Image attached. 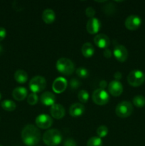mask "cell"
<instances>
[{"label":"cell","instance_id":"obj_23","mask_svg":"<svg viewBox=\"0 0 145 146\" xmlns=\"http://www.w3.org/2000/svg\"><path fill=\"white\" fill-rule=\"evenodd\" d=\"M133 104L137 108H142L145 106V97L141 95L136 96L133 98Z\"/></svg>","mask_w":145,"mask_h":146},{"label":"cell","instance_id":"obj_15","mask_svg":"<svg viewBox=\"0 0 145 146\" xmlns=\"http://www.w3.org/2000/svg\"><path fill=\"white\" fill-rule=\"evenodd\" d=\"M50 113H51V115H52L53 118L59 120L63 118L65 114V111L62 105L55 104L51 106V109H50Z\"/></svg>","mask_w":145,"mask_h":146},{"label":"cell","instance_id":"obj_26","mask_svg":"<svg viewBox=\"0 0 145 146\" xmlns=\"http://www.w3.org/2000/svg\"><path fill=\"white\" fill-rule=\"evenodd\" d=\"M108 133V128L105 125H100L97 129V134L99 138H105Z\"/></svg>","mask_w":145,"mask_h":146},{"label":"cell","instance_id":"obj_7","mask_svg":"<svg viewBox=\"0 0 145 146\" xmlns=\"http://www.w3.org/2000/svg\"><path fill=\"white\" fill-rule=\"evenodd\" d=\"M92 98L95 104L99 106H103L107 104L109 100V96L108 93L105 90L98 88L94 91Z\"/></svg>","mask_w":145,"mask_h":146},{"label":"cell","instance_id":"obj_35","mask_svg":"<svg viewBox=\"0 0 145 146\" xmlns=\"http://www.w3.org/2000/svg\"><path fill=\"white\" fill-rule=\"evenodd\" d=\"M122 73L119 72V71H117L115 74H114V78L116 79V81H119L122 78Z\"/></svg>","mask_w":145,"mask_h":146},{"label":"cell","instance_id":"obj_25","mask_svg":"<svg viewBox=\"0 0 145 146\" xmlns=\"http://www.w3.org/2000/svg\"><path fill=\"white\" fill-rule=\"evenodd\" d=\"M78 97L81 103L85 104V103L88 102V99H89V94L86 90H81L78 93Z\"/></svg>","mask_w":145,"mask_h":146},{"label":"cell","instance_id":"obj_33","mask_svg":"<svg viewBox=\"0 0 145 146\" xmlns=\"http://www.w3.org/2000/svg\"><path fill=\"white\" fill-rule=\"evenodd\" d=\"M103 55H104V56L105 57V58H110L111 56H112V52L111 51L110 49H109V48H105V51H104Z\"/></svg>","mask_w":145,"mask_h":146},{"label":"cell","instance_id":"obj_37","mask_svg":"<svg viewBox=\"0 0 145 146\" xmlns=\"http://www.w3.org/2000/svg\"><path fill=\"white\" fill-rule=\"evenodd\" d=\"M1 94H0V100H1Z\"/></svg>","mask_w":145,"mask_h":146},{"label":"cell","instance_id":"obj_20","mask_svg":"<svg viewBox=\"0 0 145 146\" xmlns=\"http://www.w3.org/2000/svg\"><path fill=\"white\" fill-rule=\"evenodd\" d=\"M81 51L85 58H90L95 54V48L91 43L87 42L82 45Z\"/></svg>","mask_w":145,"mask_h":146},{"label":"cell","instance_id":"obj_21","mask_svg":"<svg viewBox=\"0 0 145 146\" xmlns=\"http://www.w3.org/2000/svg\"><path fill=\"white\" fill-rule=\"evenodd\" d=\"M14 79L18 84H25L28 80V75L25 71L21 69L17 70L14 74Z\"/></svg>","mask_w":145,"mask_h":146},{"label":"cell","instance_id":"obj_11","mask_svg":"<svg viewBox=\"0 0 145 146\" xmlns=\"http://www.w3.org/2000/svg\"><path fill=\"white\" fill-rule=\"evenodd\" d=\"M67 86H68V82L65 78L58 77L53 83L52 89L56 94H61L66 89Z\"/></svg>","mask_w":145,"mask_h":146},{"label":"cell","instance_id":"obj_2","mask_svg":"<svg viewBox=\"0 0 145 146\" xmlns=\"http://www.w3.org/2000/svg\"><path fill=\"white\" fill-rule=\"evenodd\" d=\"M43 141L48 146L59 145L62 141V134L58 129H50L44 133Z\"/></svg>","mask_w":145,"mask_h":146},{"label":"cell","instance_id":"obj_4","mask_svg":"<svg viewBox=\"0 0 145 146\" xmlns=\"http://www.w3.org/2000/svg\"><path fill=\"white\" fill-rule=\"evenodd\" d=\"M133 112V106L129 101H122L117 104L115 108V113L119 118H127Z\"/></svg>","mask_w":145,"mask_h":146},{"label":"cell","instance_id":"obj_19","mask_svg":"<svg viewBox=\"0 0 145 146\" xmlns=\"http://www.w3.org/2000/svg\"><path fill=\"white\" fill-rule=\"evenodd\" d=\"M43 21L47 24H52L55 19V14L53 10L51 9H46L43 11L42 14Z\"/></svg>","mask_w":145,"mask_h":146},{"label":"cell","instance_id":"obj_9","mask_svg":"<svg viewBox=\"0 0 145 146\" xmlns=\"http://www.w3.org/2000/svg\"><path fill=\"white\" fill-rule=\"evenodd\" d=\"M113 55L119 62H124L127 59L128 51L126 47L121 44H117L115 46L113 50Z\"/></svg>","mask_w":145,"mask_h":146},{"label":"cell","instance_id":"obj_6","mask_svg":"<svg viewBox=\"0 0 145 146\" xmlns=\"http://www.w3.org/2000/svg\"><path fill=\"white\" fill-rule=\"evenodd\" d=\"M46 84L45 78L41 76H36L30 81L29 88L33 93L37 94L44 91L46 87Z\"/></svg>","mask_w":145,"mask_h":146},{"label":"cell","instance_id":"obj_22","mask_svg":"<svg viewBox=\"0 0 145 146\" xmlns=\"http://www.w3.org/2000/svg\"><path fill=\"white\" fill-rule=\"evenodd\" d=\"M1 108L7 111H13L16 108V105L11 100H4L1 103Z\"/></svg>","mask_w":145,"mask_h":146},{"label":"cell","instance_id":"obj_12","mask_svg":"<svg viewBox=\"0 0 145 146\" xmlns=\"http://www.w3.org/2000/svg\"><path fill=\"white\" fill-rule=\"evenodd\" d=\"M107 87L109 94L115 97L119 96L123 92V86L119 81H116V80L112 81Z\"/></svg>","mask_w":145,"mask_h":146},{"label":"cell","instance_id":"obj_32","mask_svg":"<svg viewBox=\"0 0 145 146\" xmlns=\"http://www.w3.org/2000/svg\"><path fill=\"white\" fill-rule=\"evenodd\" d=\"M7 35V31L4 27H0V41H3Z\"/></svg>","mask_w":145,"mask_h":146},{"label":"cell","instance_id":"obj_13","mask_svg":"<svg viewBox=\"0 0 145 146\" xmlns=\"http://www.w3.org/2000/svg\"><path fill=\"white\" fill-rule=\"evenodd\" d=\"M101 27V23L99 19L97 18H91L87 22L86 29L87 31L89 34H97L100 31V29Z\"/></svg>","mask_w":145,"mask_h":146},{"label":"cell","instance_id":"obj_34","mask_svg":"<svg viewBox=\"0 0 145 146\" xmlns=\"http://www.w3.org/2000/svg\"><path fill=\"white\" fill-rule=\"evenodd\" d=\"M107 86H107V83L106 81L102 80V81H101L100 82V88L105 90V88H106Z\"/></svg>","mask_w":145,"mask_h":146},{"label":"cell","instance_id":"obj_3","mask_svg":"<svg viewBox=\"0 0 145 146\" xmlns=\"http://www.w3.org/2000/svg\"><path fill=\"white\" fill-rule=\"evenodd\" d=\"M56 68L61 74L65 76H71L75 70L73 62L69 58H60L56 62Z\"/></svg>","mask_w":145,"mask_h":146},{"label":"cell","instance_id":"obj_16","mask_svg":"<svg viewBox=\"0 0 145 146\" xmlns=\"http://www.w3.org/2000/svg\"><path fill=\"white\" fill-rule=\"evenodd\" d=\"M40 100L43 105L47 106H52L53 104H55V96L53 93L46 91L41 96Z\"/></svg>","mask_w":145,"mask_h":146},{"label":"cell","instance_id":"obj_10","mask_svg":"<svg viewBox=\"0 0 145 146\" xmlns=\"http://www.w3.org/2000/svg\"><path fill=\"white\" fill-rule=\"evenodd\" d=\"M125 27L127 29L134 31L137 29L142 24V19L139 16L130 15L125 20Z\"/></svg>","mask_w":145,"mask_h":146},{"label":"cell","instance_id":"obj_27","mask_svg":"<svg viewBox=\"0 0 145 146\" xmlns=\"http://www.w3.org/2000/svg\"><path fill=\"white\" fill-rule=\"evenodd\" d=\"M76 74L80 78H86L89 76V71H88V69L84 68V67H80V68H77Z\"/></svg>","mask_w":145,"mask_h":146},{"label":"cell","instance_id":"obj_14","mask_svg":"<svg viewBox=\"0 0 145 146\" xmlns=\"http://www.w3.org/2000/svg\"><path fill=\"white\" fill-rule=\"evenodd\" d=\"M94 42L95 45L100 48H107L110 44L109 37L104 34H100L95 36L94 38Z\"/></svg>","mask_w":145,"mask_h":146},{"label":"cell","instance_id":"obj_28","mask_svg":"<svg viewBox=\"0 0 145 146\" xmlns=\"http://www.w3.org/2000/svg\"><path fill=\"white\" fill-rule=\"evenodd\" d=\"M38 96L36 95V94H34V93H32V94H29L27 97V102L29 105L34 106L36 105L38 102Z\"/></svg>","mask_w":145,"mask_h":146},{"label":"cell","instance_id":"obj_38","mask_svg":"<svg viewBox=\"0 0 145 146\" xmlns=\"http://www.w3.org/2000/svg\"><path fill=\"white\" fill-rule=\"evenodd\" d=\"M0 146H3V145H0Z\"/></svg>","mask_w":145,"mask_h":146},{"label":"cell","instance_id":"obj_36","mask_svg":"<svg viewBox=\"0 0 145 146\" xmlns=\"http://www.w3.org/2000/svg\"><path fill=\"white\" fill-rule=\"evenodd\" d=\"M2 51H3V48H2V46H1V44H0V54H1V52H2Z\"/></svg>","mask_w":145,"mask_h":146},{"label":"cell","instance_id":"obj_31","mask_svg":"<svg viewBox=\"0 0 145 146\" xmlns=\"http://www.w3.org/2000/svg\"><path fill=\"white\" fill-rule=\"evenodd\" d=\"M63 146H77V143L73 139L68 138L66 141H65L63 143Z\"/></svg>","mask_w":145,"mask_h":146},{"label":"cell","instance_id":"obj_24","mask_svg":"<svg viewBox=\"0 0 145 146\" xmlns=\"http://www.w3.org/2000/svg\"><path fill=\"white\" fill-rule=\"evenodd\" d=\"M87 146H102V141L99 137L93 136L88 140Z\"/></svg>","mask_w":145,"mask_h":146},{"label":"cell","instance_id":"obj_18","mask_svg":"<svg viewBox=\"0 0 145 146\" xmlns=\"http://www.w3.org/2000/svg\"><path fill=\"white\" fill-rule=\"evenodd\" d=\"M28 91L24 87H16L12 91V96L18 101H23L27 97Z\"/></svg>","mask_w":145,"mask_h":146},{"label":"cell","instance_id":"obj_17","mask_svg":"<svg viewBox=\"0 0 145 146\" xmlns=\"http://www.w3.org/2000/svg\"><path fill=\"white\" fill-rule=\"evenodd\" d=\"M84 112H85V107H84V106L81 104L76 103V104H72V105L70 107V115L72 117H75V118L82 115Z\"/></svg>","mask_w":145,"mask_h":146},{"label":"cell","instance_id":"obj_30","mask_svg":"<svg viewBox=\"0 0 145 146\" xmlns=\"http://www.w3.org/2000/svg\"><path fill=\"white\" fill-rule=\"evenodd\" d=\"M85 14L88 17H89L90 19L91 18H93L95 14V10L92 7H89L85 9Z\"/></svg>","mask_w":145,"mask_h":146},{"label":"cell","instance_id":"obj_8","mask_svg":"<svg viewBox=\"0 0 145 146\" xmlns=\"http://www.w3.org/2000/svg\"><path fill=\"white\" fill-rule=\"evenodd\" d=\"M35 122L38 128L41 129H47L52 125L53 119L50 115L42 113L36 117Z\"/></svg>","mask_w":145,"mask_h":146},{"label":"cell","instance_id":"obj_5","mask_svg":"<svg viewBox=\"0 0 145 146\" xmlns=\"http://www.w3.org/2000/svg\"><path fill=\"white\" fill-rule=\"evenodd\" d=\"M144 74L139 70H134L131 71L127 76L128 83L133 87L140 86L144 82Z\"/></svg>","mask_w":145,"mask_h":146},{"label":"cell","instance_id":"obj_1","mask_svg":"<svg viewBox=\"0 0 145 146\" xmlns=\"http://www.w3.org/2000/svg\"><path fill=\"white\" fill-rule=\"evenodd\" d=\"M21 139L27 146L36 145L41 140V133L38 128L32 124L25 125L21 131Z\"/></svg>","mask_w":145,"mask_h":146},{"label":"cell","instance_id":"obj_29","mask_svg":"<svg viewBox=\"0 0 145 146\" xmlns=\"http://www.w3.org/2000/svg\"><path fill=\"white\" fill-rule=\"evenodd\" d=\"M80 81L75 78H72V79H71V81H70V87H71V89L72 90H75L77 89V88H78L80 86Z\"/></svg>","mask_w":145,"mask_h":146}]
</instances>
